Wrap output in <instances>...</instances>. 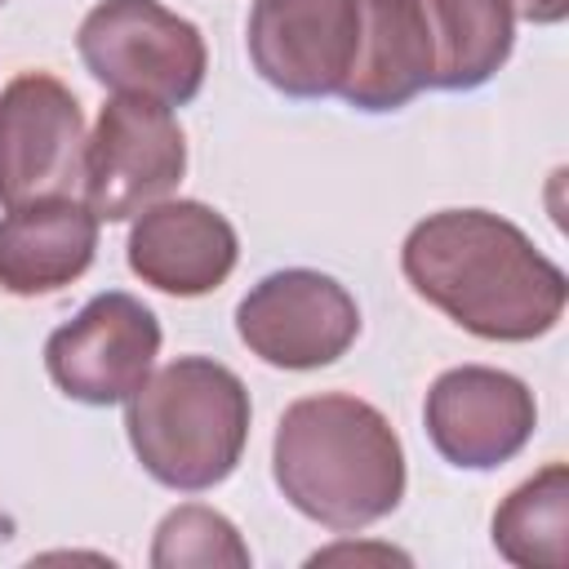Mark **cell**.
I'll use <instances>...</instances> for the list:
<instances>
[{
	"instance_id": "cell-1",
	"label": "cell",
	"mask_w": 569,
	"mask_h": 569,
	"mask_svg": "<svg viewBox=\"0 0 569 569\" xmlns=\"http://www.w3.org/2000/svg\"><path fill=\"white\" fill-rule=\"evenodd\" d=\"M405 271L422 298L485 338H533L565 307V276L511 222L462 209L413 227Z\"/></svg>"
},
{
	"instance_id": "cell-2",
	"label": "cell",
	"mask_w": 569,
	"mask_h": 569,
	"mask_svg": "<svg viewBox=\"0 0 569 569\" xmlns=\"http://www.w3.org/2000/svg\"><path fill=\"white\" fill-rule=\"evenodd\" d=\"M276 480L311 520L360 529L400 498V445L387 422L351 396L298 400L280 418Z\"/></svg>"
},
{
	"instance_id": "cell-3",
	"label": "cell",
	"mask_w": 569,
	"mask_h": 569,
	"mask_svg": "<svg viewBox=\"0 0 569 569\" xmlns=\"http://www.w3.org/2000/svg\"><path fill=\"white\" fill-rule=\"evenodd\" d=\"M249 400L231 369L213 360H173L133 391L129 436L142 467L173 489L222 480L244 445Z\"/></svg>"
},
{
	"instance_id": "cell-4",
	"label": "cell",
	"mask_w": 569,
	"mask_h": 569,
	"mask_svg": "<svg viewBox=\"0 0 569 569\" xmlns=\"http://www.w3.org/2000/svg\"><path fill=\"white\" fill-rule=\"evenodd\" d=\"M89 71L133 98L182 107L204 80V44L191 22L156 0H107L80 27Z\"/></svg>"
},
{
	"instance_id": "cell-5",
	"label": "cell",
	"mask_w": 569,
	"mask_h": 569,
	"mask_svg": "<svg viewBox=\"0 0 569 569\" xmlns=\"http://www.w3.org/2000/svg\"><path fill=\"white\" fill-rule=\"evenodd\" d=\"M182 173V133L169 107L151 98H116L102 107L84 147L80 187L93 218H129L138 204L169 191Z\"/></svg>"
},
{
	"instance_id": "cell-6",
	"label": "cell",
	"mask_w": 569,
	"mask_h": 569,
	"mask_svg": "<svg viewBox=\"0 0 569 569\" xmlns=\"http://www.w3.org/2000/svg\"><path fill=\"white\" fill-rule=\"evenodd\" d=\"M80 111L49 76H22L0 98V204L58 200L80 187Z\"/></svg>"
},
{
	"instance_id": "cell-7",
	"label": "cell",
	"mask_w": 569,
	"mask_h": 569,
	"mask_svg": "<svg viewBox=\"0 0 569 569\" xmlns=\"http://www.w3.org/2000/svg\"><path fill=\"white\" fill-rule=\"evenodd\" d=\"M360 49L356 0H253L249 53L262 80L293 98L342 89Z\"/></svg>"
},
{
	"instance_id": "cell-8",
	"label": "cell",
	"mask_w": 569,
	"mask_h": 569,
	"mask_svg": "<svg viewBox=\"0 0 569 569\" xmlns=\"http://www.w3.org/2000/svg\"><path fill=\"white\" fill-rule=\"evenodd\" d=\"M156 347V316L129 293H102L49 338V373L67 396L111 405L142 387Z\"/></svg>"
},
{
	"instance_id": "cell-9",
	"label": "cell",
	"mask_w": 569,
	"mask_h": 569,
	"mask_svg": "<svg viewBox=\"0 0 569 569\" xmlns=\"http://www.w3.org/2000/svg\"><path fill=\"white\" fill-rule=\"evenodd\" d=\"M360 316L356 302L316 271H280L267 276L240 302V338L271 365L311 369L329 365L356 338Z\"/></svg>"
},
{
	"instance_id": "cell-10",
	"label": "cell",
	"mask_w": 569,
	"mask_h": 569,
	"mask_svg": "<svg viewBox=\"0 0 569 569\" xmlns=\"http://www.w3.org/2000/svg\"><path fill=\"white\" fill-rule=\"evenodd\" d=\"M436 449L458 467H498L533 431L529 391L493 369H453L427 396Z\"/></svg>"
},
{
	"instance_id": "cell-11",
	"label": "cell",
	"mask_w": 569,
	"mask_h": 569,
	"mask_svg": "<svg viewBox=\"0 0 569 569\" xmlns=\"http://www.w3.org/2000/svg\"><path fill=\"white\" fill-rule=\"evenodd\" d=\"M360 49L342 98L365 111H396L431 84V31L418 0H365Z\"/></svg>"
},
{
	"instance_id": "cell-12",
	"label": "cell",
	"mask_w": 569,
	"mask_h": 569,
	"mask_svg": "<svg viewBox=\"0 0 569 569\" xmlns=\"http://www.w3.org/2000/svg\"><path fill=\"white\" fill-rule=\"evenodd\" d=\"M129 262L169 293H204L231 271L236 236L204 204H160L138 222Z\"/></svg>"
},
{
	"instance_id": "cell-13",
	"label": "cell",
	"mask_w": 569,
	"mask_h": 569,
	"mask_svg": "<svg viewBox=\"0 0 569 569\" xmlns=\"http://www.w3.org/2000/svg\"><path fill=\"white\" fill-rule=\"evenodd\" d=\"M93 258V213L58 200H36L9 209L0 222V280L13 293H40L58 289L71 276H80Z\"/></svg>"
},
{
	"instance_id": "cell-14",
	"label": "cell",
	"mask_w": 569,
	"mask_h": 569,
	"mask_svg": "<svg viewBox=\"0 0 569 569\" xmlns=\"http://www.w3.org/2000/svg\"><path fill=\"white\" fill-rule=\"evenodd\" d=\"M431 31V84L476 89L511 49V0H418Z\"/></svg>"
},
{
	"instance_id": "cell-15",
	"label": "cell",
	"mask_w": 569,
	"mask_h": 569,
	"mask_svg": "<svg viewBox=\"0 0 569 569\" xmlns=\"http://www.w3.org/2000/svg\"><path fill=\"white\" fill-rule=\"evenodd\" d=\"M547 538L551 551L565 560V467H547L538 480L511 493V502L493 520V542L511 560H529V538Z\"/></svg>"
},
{
	"instance_id": "cell-16",
	"label": "cell",
	"mask_w": 569,
	"mask_h": 569,
	"mask_svg": "<svg viewBox=\"0 0 569 569\" xmlns=\"http://www.w3.org/2000/svg\"><path fill=\"white\" fill-rule=\"evenodd\" d=\"M520 9H525V18H533V22H556V18H565L569 0H520Z\"/></svg>"
}]
</instances>
